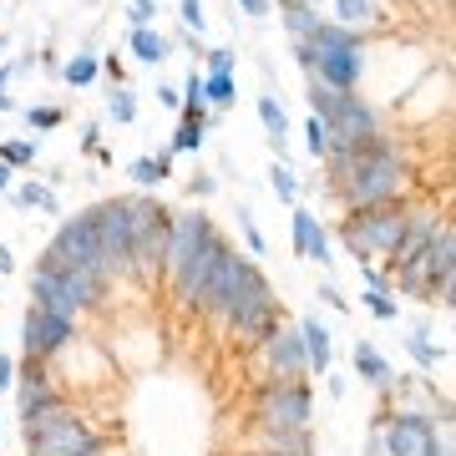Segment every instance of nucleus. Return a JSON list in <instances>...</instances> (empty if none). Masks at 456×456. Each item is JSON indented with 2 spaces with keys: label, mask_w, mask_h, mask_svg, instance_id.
Segmentation results:
<instances>
[{
  "label": "nucleus",
  "mask_w": 456,
  "mask_h": 456,
  "mask_svg": "<svg viewBox=\"0 0 456 456\" xmlns=\"http://www.w3.org/2000/svg\"><path fill=\"white\" fill-rule=\"evenodd\" d=\"M335 188L340 198L350 203V213L360 208H386V203H406V188H411V163L395 152V147H375L365 158H355L350 167L335 173Z\"/></svg>",
  "instance_id": "nucleus-1"
},
{
  "label": "nucleus",
  "mask_w": 456,
  "mask_h": 456,
  "mask_svg": "<svg viewBox=\"0 0 456 456\" xmlns=\"http://www.w3.org/2000/svg\"><path fill=\"white\" fill-rule=\"evenodd\" d=\"M370 456H452V426L421 411H380L370 426Z\"/></svg>",
  "instance_id": "nucleus-2"
},
{
  "label": "nucleus",
  "mask_w": 456,
  "mask_h": 456,
  "mask_svg": "<svg viewBox=\"0 0 456 456\" xmlns=\"http://www.w3.org/2000/svg\"><path fill=\"white\" fill-rule=\"evenodd\" d=\"M299 61H305L310 77H320L335 92H350L360 82V71H365V61H360V36L345 31V26H330V20H320L310 31V41L299 46Z\"/></svg>",
  "instance_id": "nucleus-3"
},
{
  "label": "nucleus",
  "mask_w": 456,
  "mask_h": 456,
  "mask_svg": "<svg viewBox=\"0 0 456 456\" xmlns=\"http://www.w3.org/2000/svg\"><path fill=\"white\" fill-rule=\"evenodd\" d=\"M20 426H26V452L31 456H102L107 452V436H97L82 411L71 406L41 411V416H31Z\"/></svg>",
  "instance_id": "nucleus-4"
},
{
  "label": "nucleus",
  "mask_w": 456,
  "mask_h": 456,
  "mask_svg": "<svg viewBox=\"0 0 456 456\" xmlns=\"http://www.w3.org/2000/svg\"><path fill=\"white\" fill-rule=\"evenodd\" d=\"M102 294H107V279L97 274H77V269H46L36 264L31 269V305L46 314H61V320H82L86 310H97Z\"/></svg>",
  "instance_id": "nucleus-5"
},
{
  "label": "nucleus",
  "mask_w": 456,
  "mask_h": 456,
  "mask_svg": "<svg viewBox=\"0 0 456 456\" xmlns=\"http://www.w3.org/2000/svg\"><path fill=\"white\" fill-rule=\"evenodd\" d=\"M254 431H310L314 426V395L305 380H264L248 406Z\"/></svg>",
  "instance_id": "nucleus-6"
},
{
  "label": "nucleus",
  "mask_w": 456,
  "mask_h": 456,
  "mask_svg": "<svg viewBox=\"0 0 456 456\" xmlns=\"http://www.w3.org/2000/svg\"><path fill=\"white\" fill-rule=\"evenodd\" d=\"M401 228H406V203H386V208H360L340 224L345 248L355 254V264H375L391 259L401 244Z\"/></svg>",
  "instance_id": "nucleus-7"
},
{
  "label": "nucleus",
  "mask_w": 456,
  "mask_h": 456,
  "mask_svg": "<svg viewBox=\"0 0 456 456\" xmlns=\"http://www.w3.org/2000/svg\"><path fill=\"white\" fill-rule=\"evenodd\" d=\"M127 203H132V259H127V274L152 279V274H163V244H167V218H173V208L152 203V198H127Z\"/></svg>",
  "instance_id": "nucleus-8"
},
{
  "label": "nucleus",
  "mask_w": 456,
  "mask_h": 456,
  "mask_svg": "<svg viewBox=\"0 0 456 456\" xmlns=\"http://www.w3.org/2000/svg\"><path fill=\"white\" fill-rule=\"evenodd\" d=\"M41 264H46V269H77V274L107 279V264H102L97 224H92V213H77L71 224L56 228V239H51V248L41 254Z\"/></svg>",
  "instance_id": "nucleus-9"
},
{
  "label": "nucleus",
  "mask_w": 456,
  "mask_h": 456,
  "mask_svg": "<svg viewBox=\"0 0 456 456\" xmlns=\"http://www.w3.org/2000/svg\"><path fill=\"white\" fill-rule=\"evenodd\" d=\"M254 279H264L259 269H254V259H244L239 248L228 244L224 259H218V269H213V279H208V289H203V299H198V310L213 314V320H228L233 305L254 289Z\"/></svg>",
  "instance_id": "nucleus-10"
},
{
  "label": "nucleus",
  "mask_w": 456,
  "mask_h": 456,
  "mask_svg": "<svg viewBox=\"0 0 456 456\" xmlns=\"http://www.w3.org/2000/svg\"><path fill=\"white\" fill-rule=\"evenodd\" d=\"M224 325L248 345H264L279 325H284V310H279V294L269 289V279H254V289L233 305V314H228Z\"/></svg>",
  "instance_id": "nucleus-11"
},
{
  "label": "nucleus",
  "mask_w": 456,
  "mask_h": 456,
  "mask_svg": "<svg viewBox=\"0 0 456 456\" xmlns=\"http://www.w3.org/2000/svg\"><path fill=\"white\" fill-rule=\"evenodd\" d=\"M92 224H97V248H102L107 274H127V259H132V203L127 198L97 203V208H92Z\"/></svg>",
  "instance_id": "nucleus-12"
},
{
  "label": "nucleus",
  "mask_w": 456,
  "mask_h": 456,
  "mask_svg": "<svg viewBox=\"0 0 456 456\" xmlns=\"http://www.w3.org/2000/svg\"><path fill=\"white\" fill-rule=\"evenodd\" d=\"M213 239H218V224H213L208 213H198V208L173 213V218H167V244H163V274L173 279L183 264L193 259L203 244H213Z\"/></svg>",
  "instance_id": "nucleus-13"
},
{
  "label": "nucleus",
  "mask_w": 456,
  "mask_h": 456,
  "mask_svg": "<svg viewBox=\"0 0 456 456\" xmlns=\"http://www.w3.org/2000/svg\"><path fill=\"white\" fill-rule=\"evenodd\" d=\"M77 340V320H61V314H46V310H26V320H20V350H26V360H51L61 355L66 345Z\"/></svg>",
  "instance_id": "nucleus-14"
},
{
  "label": "nucleus",
  "mask_w": 456,
  "mask_h": 456,
  "mask_svg": "<svg viewBox=\"0 0 456 456\" xmlns=\"http://www.w3.org/2000/svg\"><path fill=\"white\" fill-rule=\"evenodd\" d=\"M16 406H20V421H31V416H41V411L66 406L61 380L46 370V360H26V365H20V375H16Z\"/></svg>",
  "instance_id": "nucleus-15"
},
{
  "label": "nucleus",
  "mask_w": 456,
  "mask_h": 456,
  "mask_svg": "<svg viewBox=\"0 0 456 456\" xmlns=\"http://www.w3.org/2000/svg\"><path fill=\"white\" fill-rule=\"evenodd\" d=\"M264 350V380H305L310 365H305V345H299V325H279Z\"/></svg>",
  "instance_id": "nucleus-16"
},
{
  "label": "nucleus",
  "mask_w": 456,
  "mask_h": 456,
  "mask_svg": "<svg viewBox=\"0 0 456 456\" xmlns=\"http://www.w3.org/2000/svg\"><path fill=\"white\" fill-rule=\"evenodd\" d=\"M224 248H228V239L218 233L213 244H203V248L193 254V259L183 264L178 274H173V294H178V305H188V310H193L198 299H203V289H208L213 269H218V259H224Z\"/></svg>",
  "instance_id": "nucleus-17"
},
{
  "label": "nucleus",
  "mask_w": 456,
  "mask_h": 456,
  "mask_svg": "<svg viewBox=\"0 0 456 456\" xmlns=\"http://www.w3.org/2000/svg\"><path fill=\"white\" fill-rule=\"evenodd\" d=\"M441 228H446V218L436 208H406V228H401V244L391 254V269H411L431 248V239H436Z\"/></svg>",
  "instance_id": "nucleus-18"
},
{
  "label": "nucleus",
  "mask_w": 456,
  "mask_h": 456,
  "mask_svg": "<svg viewBox=\"0 0 456 456\" xmlns=\"http://www.w3.org/2000/svg\"><path fill=\"white\" fill-rule=\"evenodd\" d=\"M289 224H294V248H299L305 259H314V264H330V239H325V228L314 224V213L294 203Z\"/></svg>",
  "instance_id": "nucleus-19"
},
{
  "label": "nucleus",
  "mask_w": 456,
  "mask_h": 456,
  "mask_svg": "<svg viewBox=\"0 0 456 456\" xmlns=\"http://www.w3.org/2000/svg\"><path fill=\"white\" fill-rule=\"evenodd\" d=\"M299 345H305V365H310L314 375H330V365H335V350H330V330L320 325V320H299Z\"/></svg>",
  "instance_id": "nucleus-20"
},
{
  "label": "nucleus",
  "mask_w": 456,
  "mask_h": 456,
  "mask_svg": "<svg viewBox=\"0 0 456 456\" xmlns=\"http://www.w3.org/2000/svg\"><path fill=\"white\" fill-rule=\"evenodd\" d=\"M254 452H269V456H314V431H254Z\"/></svg>",
  "instance_id": "nucleus-21"
},
{
  "label": "nucleus",
  "mask_w": 456,
  "mask_h": 456,
  "mask_svg": "<svg viewBox=\"0 0 456 456\" xmlns=\"http://www.w3.org/2000/svg\"><path fill=\"white\" fill-rule=\"evenodd\" d=\"M355 375H360V380H370L375 391H391V386H395L391 360L380 355V350H375L370 340H360V345H355Z\"/></svg>",
  "instance_id": "nucleus-22"
},
{
  "label": "nucleus",
  "mask_w": 456,
  "mask_h": 456,
  "mask_svg": "<svg viewBox=\"0 0 456 456\" xmlns=\"http://www.w3.org/2000/svg\"><path fill=\"white\" fill-rule=\"evenodd\" d=\"M203 127H208V117H203V112H188V107H183L178 137H173V147H167V152H173V158H178V152H198V147H203Z\"/></svg>",
  "instance_id": "nucleus-23"
},
{
  "label": "nucleus",
  "mask_w": 456,
  "mask_h": 456,
  "mask_svg": "<svg viewBox=\"0 0 456 456\" xmlns=\"http://www.w3.org/2000/svg\"><path fill=\"white\" fill-rule=\"evenodd\" d=\"M259 117H264V127H269L274 152H284V137H289V112H284L274 97H259Z\"/></svg>",
  "instance_id": "nucleus-24"
},
{
  "label": "nucleus",
  "mask_w": 456,
  "mask_h": 456,
  "mask_svg": "<svg viewBox=\"0 0 456 456\" xmlns=\"http://www.w3.org/2000/svg\"><path fill=\"white\" fill-rule=\"evenodd\" d=\"M284 26H289V36L305 46L310 41V31L320 26V16H314V5H305V0H289V11H284Z\"/></svg>",
  "instance_id": "nucleus-25"
},
{
  "label": "nucleus",
  "mask_w": 456,
  "mask_h": 456,
  "mask_svg": "<svg viewBox=\"0 0 456 456\" xmlns=\"http://www.w3.org/2000/svg\"><path fill=\"white\" fill-rule=\"evenodd\" d=\"M132 56H137V61H147V66H158L167 56V41L158 31H147V26H142V31H132Z\"/></svg>",
  "instance_id": "nucleus-26"
},
{
  "label": "nucleus",
  "mask_w": 456,
  "mask_h": 456,
  "mask_svg": "<svg viewBox=\"0 0 456 456\" xmlns=\"http://www.w3.org/2000/svg\"><path fill=\"white\" fill-rule=\"evenodd\" d=\"M11 198H16L20 208H41V213H56V193H51L46 183H20V188H11Z\"/></svg>",
  "instance_id": "nucleus-27"
},
{
  "label": "nucleus",
  "mask_w": 456,
  "mask_h": 456,
  "mask_svg": "<svg viewBox=\"0 0 456 456\" xmlns=\"http://www.w3.org/2000/svg\"><path fill=\"white\" fill-rule=\"evenodd\" d=\"M167 173H173V152H158V158H137V163H132V178L137 183H163Z\"/></svg>",
  "instance_id": "nucleus-28"
},
{
  "label": "nucleus",
  "mask_w": 456,
  "mask_h": 456,
  "mask_svg": "<svg viewBox=\"0 0 456 456\" xmlns=\"http://www.w3.org/2000/svg\"><path fill=\"white\" fill-rule=\"evenodd\" d=\"M406 350H411V360H416L421 370H436V360H446V350H436V345L426 340V330H416V335H406Z\"/></svg>",
  "instance_id": "nucleus-29"
},
{
  "label": "nucleus",
  "mask_w": 456,
  "mask_h": 456,
  "mask_svg": "<svg viewBox=\"0 0 456 456\" xmlns=\"http://www.w3.org/2000/svg\"><path fill=\"white\" fill-rule=\"evenodd\" d=\"M66 82H71V86H92V82H97V56L77 51V56L66 61Z\"/></svg>",
  "instance_id": "nucleus-30"
},
{
  "label": "nucleus",
  "mask_w": 456,
  "mask_h": 456,
  "mask_svg": "<svg viewBox=\"0 0 456 456\" xmlns=\"http://www.w3.org/2000/svg\"><path fill=\"white\" fill-rule=\"evenodd\" d=\"M305 147H310V158H325L330 152V127H325V117H314L305 122Z\"/></svg>",
  "instance_id": "nucleus-31"
},
{
  "label": "nucleus",
  "mask_w": 456,
  "mask_h": 456,
  "mask_svg": "<svg viewBox=\"0 0 456 456\" xmlns=\"http://www.w3.org/2000/svg\"><path fill=\"white\" fill-rule=\"evenodd\" d=\"M340 97H345V92H335V86H325L320 77H310V107H314V117H330Z\"/></svg>",
  "instance_id": "nucleus-32"
},
{
  "label": "nucleus",
  "mask_w": 456,
  "mask_h": 456,
  "mask_svg": "<svg viewBox=\"0 0 456 456\" xmlns=\"http://www.w3.org/2000/svg\"><path fill=\"white\" fill-rule=\"evenodd\" d=\"M0 163L11 167V173H16V167H31L36 163V142H20V137L16 142H5L0 147Z\"/></svg>",
  "instance_id": "nucleus-33"
},
{
  "label": "nucleus",
  "mask_w": 456,
  "mask_h": 456,
  "mask_svg": "<svg viewBox=\"0 0 456 456\" xmlns=\"http://www.w3.org/2000/svg\"><path fill=\"white\" fill-rule=\"evenodd\" d=\"M107 112H112V122H132L137 117V97L127 86H117V92H107Z\"/></svg>",
  "instance_id": "nucleus-34"
},
{
  "label": "nucleus",
  "mask_w": 456,
  "mask_h": 456,
  "mask_svg": "<svg viewBox=\"0 0 456 456\" xmlns=\"http://www.w3.org/2000/svg\"><path fill=\"white\" fill-rule=\"evenodd\" d=\"M203 102L228 107V102H233V77H203Z\"/></svg>",
  "instance_id": "nucleus-35"
},
{
  "label": "nucleus",
  "mask_w": 456,
  "mask_h": 456,
  "mask_svg": "<svg viewBox=\"0 0 456 456\" xmlns=\"http://www.w3.org/2000/svg\"><path fill=\"white\" fill-rule=\"evenodd\" d=\"M269 183H274V193L284 198V203H294L299 198V183H294V173L284 163H274V173H269Z\"/></svg>",
  "instance_id": "nucleus-36"
},
{
  "label": "nucleus",
  "mask_w": 456,
  "mask_h": 456,
  "mask_svg": "<svg viewBox=\"0 0 456 456\" xmlns=\"http://www.w3.org/2000/svg\"><path fill=\"white\" fill-rule=\"evenodd\" d=\"M365 310L375 314V320H395V299L380 289H365Z\"/></svg>",
  "instance_id": "nucleus-37"
},
{
  "label": "nucleus",
  "mask_w": 456,
  "mask_h": 456,
  "mask_svg": "<svg viewBox=\"0 0 456 456\" xmlns=\"http://www.w3.org/2000/svg\"><path fill=\"white\" fill-rule=\"evenodd\" d=\"M208 77H233V51H228V46H213L208 51Z\"/></svg>",
  "instance_id": "nucleus-38"
},
{
  "label": "nucleus",
  "mask_w": 456,
  "mask_h": 456,
  "mask_svg": "<svg viewBox=\"0 0 456 456\" xmlns=\"http://www.w3.org/2000/svg\"><path fill=\"white\" fill-rule=\"evenodd\" d=\"M178 16L183 20H188V31H203V0H183V5H178Z\"/></svg>",
  "instance_id": "nucleus-39"
},
{
  "label": "nucleus",
  "mask_w": 456,
  "mask_h": 456,
  "mask_svg": "<svg viewBox=\"0 0 456 456\" xmlns=\"http://www.w3.org/2000/svg\"><path fill=\"white\" fill-rule=\"evenodd\" d=\"M26 122H31V127H61V112H56V107H31Z\"/></svg>",
  "instance_id": "nucleus-40"
},
{
  "label": "nucleus",
  "mask_w": 456,
  "mask_h": 456,
  "mask_svg": "<svg viewBox=\"0 0 456 456\" xmlns=\"http://www.w3.org/2000/svg\"><path fill=\"white\" fill-rule=\"evenodd\" d=\"M239 228H244L248 248H254V254H264V233H259V228H254V218H248V208H239Z\"/></svg>",
  "instance_id": "nucleus-41"
},
{
  "label": "nucleus",
  "mask_w": 456,
  "mask_h": 456,
  "mask_svg": "<svg viewBox=\"0 0 456 456\" xmlns=\"http://www.w3.org/2000/svg\"><path fill=\"white\" fill-rule=\"evenodd\" d=\"M152 11H158V0H132V26L142 31L147 20H152Z\"/></svg>",
  "instance_id": "nucleus-42"
},
{
  "label": "nucleus",
  "mask_w": 456,
  "mask_h": 456,
  "mask_svg": "<svg viewBox=\"0 0 456 456\" xmlns=\"http://www.w3.org/2000/svg\"><path fill=\"white\" fill-rule=\"evenodd\" d=\"M320 299H325V305H335V310H345V294L335 289V284H320Z\"/></svg>",
  "instance_id": "nucleus-43"
},
{
  "label": "nucleus",
  "mask_w": 456,
  "mask_h": 456,
  "mask_svg": "<svg viewBox=\"0 0 456 456\" xmlns=\"http://www.w3.org/2000/svg\"><path fill=\"white\" fill-rule=\"evenodd\" d=\"M0 386H16V360L0 355Z\"/></svg>",
  "instance_id": "nucleus-44"
},
{
  "label": "nucleus",
  "mask_w": 456,
  "mask_h": 456,
  "mask_svg": "<svg viewBox=\"0 0 456 456\" xmlns=\"http://www.w3.org/2000/svg\"><path fill=\"white\" fill-rule=\"evenodd\" d=\"M158 97H163V107H183V92H178V86H163Z\"/></svg>",
  "instance_id": "nucleus-45"
},
{
  "label": "nucleus",
  "mask_w": 456,
  "mask_h": 456,
  "mask_svg": "<svg viewBox=\"0 0 456 456\" xmlns=\"http://www.w3.org/2000/svg\"><path fill=\"white\" fill-rule=\"evenodd\" d=\"M239 5H244L248 16H264V11H269V0H239Z\"/></svg>",
  "instance_id": "nucleus-46"
},
{
  "label": "nucleus",
  "mask_w": 456,
  "mask_h": 456,
  "mask_svg": "<svg viewBox=\"0 0 456 456\" xmlns=\"http://www.w3.org/2000/svg\"><path fill=\"white\" fill-rule=\"evenodd\" d=\"M11 77H16V66H0V92L11 86Z\"/></svg>",
  "instance_id": "nucleus-47"
},
{
  "label": "nucleus",
  "mask_w": 456,
  "mask_h": 456,
  "mask_svg": "<svg viewBox=\"0 0 456 456\" xmlns=\"http://www.w3.org/2000/svg\"><path fill=\"white\" fill-rule=\"evenodd\" d=\"M0 193H11V167L0 163Z\"/></svg>",
  "instance_id": "nucleus-48"
},
{
  "label": "nucleus",
  "mask_w": 456,
  "mask_h": 456,
  "mask_svg": "<svg viewBox=\"0 0 456 456\" xmlns=\"http://www.w3.org/2000/svg\"><path fill=\"white\" fill-rule=\"evenodd\" d=\"M11 107H16V102L5 97V92H0V112H11Z\"/></svg>",
  "instance_id": "nucleus-49"
},
{
  "label": "nucleus",
  "mask_w": 456,
  "mask_h": 456,
  "mask_svg": "<svg viewBox=\"0 0 456 456\" xmlns=\"http://www.w3.org/2000/svg\"><path fill=\"white\" fill-rule=\"evenodd\" d=\"M5 269H11V259H0V274H5Z\"/></svg>",
  "instance_id": "nucleus-50"
},
{
  "label": "nucleus",
  "mask_w": 456,
  "mask_h": 456,
  "mask_svg": "<svg viewBox=\"0 0 456 456\" xmlns=\"http://www.w3.org/2000/svg\"><path fill=\"white\" fill-rule=\"evenodd\" d=\"M248 456H269V452H248Z\"/></svg>",
  "instance_id": "nucleus-51"
},
{
  "label": "nucleus",
  "mask_w": 456,
  "mask_h": 456,
  "mask_svg": "<svg viewBox=\"0 0 456 456\" xmlns=\"http://www.w3.org/2000/svg\"><path fill=\"white\" fill-rule=\"evenodd\" d=\"M0 51H5V36H0Z\"/></svg>",
  "instance_id": "nucleus-52"
},
{
  "label": "nucleus",
  "mask_w": 456,
  "mask_h": 456,
  "mask_svg": "<svg viewBox=\"0 0 456 456\" xmlns=\"http://www.w3.org/2000/svg\"><path fill=\"white\" fill-rule=\"evenodd\" d=\"M305 5H314V0H305Z\"/></svg>",
  "instance_id": "nucleus-53"
}]
</instances>
